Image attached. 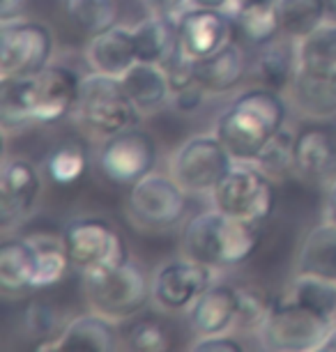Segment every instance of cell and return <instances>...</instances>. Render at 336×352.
I'll return each mask as SVG.
<instances>
[{"instance_id": "cell-16", "label": "cell", "mask_w": 336, "mask_h": 352, "mask_svg": "<svg viewBox=\"0 0 336 352\" xmlns=\"http://www.w3.org/2000/svg\"><path fill=\"white\" fill-rule=\"evenodd\" d=\"M295 173L309 182L336 177V127L325 120H309L295 131Z\"/></svg>"}, {"instance_id": "cell-27", "label": "cell", "mask_w": 336, "mask_h": 352, "mask_svg": "<svg viewBox=\"0 0 336 352\" xmlns=\"http://www.w3.org/2000/svg\"><path fill=\"white\" fill-rule=\"evenodd\" d=\"M298 60L300 72L309 76L336 78V23L325 21L298 39Z\"/></svg>"}, {"instance_id": "cell-33", "label": "cell", "mask_w": 336, "mask_h": 352, "mask_svg": "<svg viewBox=\"0 0 336 352\" xmlns=\"http://www.w3.org/2000/svg\"><path fill=\"white\" fill-rule=\"evenodd\" d=\"M30 240L35 244V256H37L35 288L32 290H46L51 285L60 283L71 267L63 237L56 240L54 235H30Z\"/></svg>"}, {"instance_id": "cell-37", "label": "cell", "mask_w": 336, "mask_h": 352, "mask_svg": "<svg viewBox=\"0 0 336 352\" xmlns=\"http://www.w3.org/2000/svg\"><path fill=\"white\" fill-rule=\"evenodd\" d=\"M272 302L260 288L254 285H237V329L258 334L265 318L272 309Z\"/></svg>"}, {"instance_id": "cell-24", "label": "cell", "mask_w": 336, "mask_h": 352, "mask_svg": "<svg viewBox=\"0 0 336 352\" xmlns=\"http://www.w3.org/2000/svg\"><path fill=\"white\" fill-rule=\"evenodd\" d=\"M247 74L245 49L235 42H228L223 49L212 53L205 60H199V83L210 95L233 92Z\"/></svg>"}, {"instance_id": "cell-19", "label": "cell", "mask_w": 336, "mask_h": 352, "mask_svg": "<svg viewBox=\"0 0 336 352\" xmlns=\"http://www.w3.org/2000/svg\"><path fill=\"white\" fill-rule=\"evenodd\" d=\"M300 72L298 60V39L281 35L269 42L256 46V56L251 60V74L258 85L286 92Z\"/></svg>"}, {"instance_id": "cell-9", "label": "cell", "mask_w": 336, "mask_h": 352, "mask_svg": "<svg viewBox=\"0 0 336 352\" xmlns=\"http://www.w3.org/2000/svg\"><path fill=\"white\" fill-rule=\"evenodd\" d=\"M187 196L170 173L153 170L129 187L127 217L138 228L170 230L187 214Z\"/></svg>"}, {"instance_id": "cell-36", "label": "cell", "mask_w": 336, "mask_h": 352, "mask_svg": "<svg viewBox=\"0 0 336 352\" xmlns=\"http://www.w3.org/2000/svg\"><path fill=\"white\" fill-rule=\"evenodd\" d=\"M124 348L134 352H164L170 348V329L153 316L131 318L124 331Z\"/></svg>"}, {"instance_id": "cell-45", "label": "cell", "mask_w": 336, "mask_h": 352, "mask_svg": "<svg viewBox=\"0 0 336 352\" xmlns=\"http://www.w3.org/2000/svg\"><path fill=\"white\" fill-rule=\"evenodd\" d=\"M322 352H336V322H332V327L327 329V334L325 338H322V343H320V348Z\"/></svg>"}, {"instance_id": "cell-35", "label": "cell", "mask_w": 336, "mask_h": 352, "mask_svg": "<svg viewBox=\"0 0 336 352\" xmlns=\"http://www.w3.org/2000/svg\"><path fill=\"white\" fill-rule=\"evenodd\" d=\"M265 175L274 182L286 180L295 173V131L283 127L279 134H274L260 150V155L254 162Z\"/></svg>"}, {"instance_id": "cell-46", "label": "cell", "mask_w": 336, "mask_h": 352, "mask_svg": "<svg viewBox=\"0 0 336 352\" xmlns=\"http://www.w3.org/2000/svg\"><path fill=\"white\" fill-rule=\"evenodd\" d=\"M249 3H262V0H228V5H226V14L230 16L233 14L235 10H240V8H245V5H249Z\"/></svg>"}, {"instance_id": "cell-47", "label": "cell", "mask_w": 336, "mask_h": 352, "mask_svg": "<svg viewBox=\"0 0 336 352\" xmlns=\"http://www.w3.org/2000/svg\"><path fill=\"white\" fill-rule=\"evenodd\" d=\"M325 8H327V21L336 23V0H325Z\"/></svg>"}, {"instance_id": "cell-14", "label": "cell", "mask_w": 336, "mask_h": 352, "mask_svg": "<svg viewBox=\"0 0 336 352\" xmlns=\"http://www.w3.org/2000/svg\"><path fill=\"white\" fill-rule=\"evenodd\" d=\"M44 191L42 170L30 159L5 157L0 166V221L5 228L35 214Z\"/></svg>"}, {"instance_id": "cell-38", "label": "cell", "mask_w": 336, "mask_h": 352, "mask_svg": "<svg viewBox=\"0 0 336 352\" xmlns=\"http://www.w3.org/2000/svg\"><path fill=\"white\" fill-rule=\"evenodd\" d=\"M161 67L168 76L170 95L189 88V85H194L196 81H199V60H194L191 56H187L180 44L175 46L173 53L166 58V63H164Z\"/></svg>"}, {"instance_id": "cell-43", "label": "cell", "mask_w": 336, "mask_h": 352, "mask_svg": "<svg viewBox=\"0 0 336 352\" xmlns=\"http://www.w3.org/2000/svg\"><path fill=\"white\" fill-rule=\"evenodd\" d=\"M325 221L336 226V177L327 184V196H325Z\"/></svg>"}, {"instance_id": "cell-34", "label": "cell", "mask_w": 336, "mask_h": 352, "mask_svg": "<svg viewBox=\"0 0 336 352\" xmlns=\"http://www.w3.org/2000/svg\"><path fill=\"white\" fill-rule=\"evenodd\" d=\"M65 14L88 37L113 28L120 19L117 0H65Z\"/></svg>"}, {"instance_id": "cell-17", "label": "cell", "mask_w": 336, "mask_h": 352, "mask_svg": "<svg viewBox=\"0 0 336 352\" xmlns=\"http://www.w3.org/2000/svg\"><path fill=\"white\" fill-rule=\"evenodd\" d=\"M117 322L109 320L107 316L88 311L76 318H71L63 324L60 334L49 338V343L37 345V350H56V352H71V350H88V352H111L120 348V334H117Z\"/></svg>"}, {"instance_id": "cell-12", "label": "cell", "mask_w": 336, "mask_h": 352, "mask_svg": "<svg viewBox=\"0 0 336 352\" xmlns=\"http://www.w3.org/2000/svg\"><path fill=\"white\" fill-rule=\"evenodd\" d=\"M214 272L210 265L189 256L159 265L153 274V304L164 314L189 311L191 304L214 283Z\"/></svg>"}, {"instance_id": "cell-44", "label": "cell", "mask_w": 336, "mask_h": 352, "mask_svg": "<svg viewBox=\"0 0 336 352\" xmlns=\"http://www.w3.org/2000/svg\"><path fill=\"white\" fill-rule=\"evenodd\" d=\"M228 0H182V10L187 8H210V10H226Z\"/></svg>"}, {"instance_id": "cell-31", "label": "cell", "mask_w": 336, "mask_h": 352, "mask_svg": "<svg viewBox=\"0 0 336 352\" xmlns=\"http://www.w3.org/2000/svg\"><path fill=\"white\" fill-rule=\"evenodd\" d=\"M235 28L242 32V37L254 42L256 46L269 42L281 35L279 14H276V0H262V3H249L245 8L235 10L233 14Z\"/></svg>"}, {"instance_id": "cell-32", "label": "cell", "mask_w": 336, "mask_h": 352, "mask_svg": "<svg viewBox=\"0 0 336 352\" xmlns=\"http://www.w3.org/2000/svg\"><path fill=\"white\" fill-rule=\"evenodd\" d=\"M281 32L293 39L306 37L327 21L325 0H276Z\"/></svg>"}, {"instance_id": "cell-13", "label": "cell", "mask_w": 336, "mask_h": 352, "mask_svg": "<svg viewBox=\"0 0 336 352\" xmlns=\"http://www.w3.org/2000/svg\"><path fill=\"white\" fill-rule=\"evenodd\" d=\"M83 76L60 63H51L39 74L30 76V104L35 124H58L74 116L81 97Z\"/></svg>"}, {"instance_id": "cell-42", "label": "cell", "mask_w": 336, "mask_h": 352, "mask_svg": "<svg viewBox=\"0 0 336 352\" xmlns=\"http://www.w3.org/2000/svg\"><path fill=\"white\" fill-rule=\"evenodd\" d=\"M25 3H28V0H0V21H10V19L23 16Z\"/></svg>"}, {"instance_id": "cell-40", "label": "cell", "mask_w": 336, "mask_h": 352, "mask_svg": "<svg viewBox=\"0 0 336 352\" xmlns=\"http://www.w3.org/2000/svg\"><path fill=\"white\" fill-rule=\"evenodd\" d=\"M191 350H199V352H240V350H245V343H242L237 336L230 334V331H223V334L199 336V341L191 345Z\"/></svg>"}, {"instance_id": "cell-3", "label": "cell", "mask_w": 336, "mask_h": 352, "mask_svg": "<svg viewBox=\"0 0 336 352\" xmlns=\"http://www.w3.org/2000/svg\"><path fill=\"white\" fill-rule=\"evenodd\" d=\"M83 295L90 311L113 322H129L153 302V278H148L141 265L129 258L115 267L85 272Z\"/></svg>"}, {"instance_id": "cell-11", "label": "cell", "mask_w": 336, "mask_h": 352, "mask_svg": "<svg viewBox=\"0 0 336 352\" xmlns=\"http://www.w3.org/2000/svg\"><path fill=\"white\" fill-rule=\"evenodd\" d=\"M332 322L309 314L286 295L272 302V309L258 329L260 348L276 352H311L318 350Z\"/></svg>"}, {"instance_id": "cell-22", "label": "cell", "mask_w": 336, "mask_h": 352, "mask_svg": "<svg viewBox=\"0 0 336 352\" xmlns=\"http://www.w3.org/2000/svg\"><path fill=\"white\" fill-rule=\"evenodd\" d=\"M37 256L30 237H10L0 247V290L3 295H23L35 288Z\"/></svg>"}, {"instance_id": "cell-20", "label": "cell", "mask_w": 336, "mask_h": 352, "mask_svg": "<svg viewBox=\"0 0 336 352\" xmlns=\"http://www.w3.org/2000/svg\"><path fill=\"white\" fill-rule=\"evenodd\" d=\"M85 63L92 72L122 76L131 65L138 63L134 35L129 25L115 23L113 28L92 35L85 46Z\"/></svg>"}, {"instance_id": "cell-30", "label": "cell", "mask_w": 336, "mask_h": 352, "mask_svg": "<svg viewBox=\"0 0 336 352\" xmlns=\"http://www.w3.org/2000/svg\"><path fill=\"white\" fill-rule=\"evenodd\" d=\"M90 168V155L85 145L76 141H65L56 145L54 150L46 155L44 162V175L49 182L58 187H69L76 184Z\"/></svg>"}, {"instance_id": "cell-23", "label": "cell", "mask_w": 336, "mask_h": 352, "mask_svg": "<svg viewBox=\"0 0 336 352\" xmlns=\"http://www.w3.org/2000/svg\"><path fill=\"white\" fill-rule=\"evenodd\" d=\"M288 102L306 120H329L336 116V78L309 76L298 72L286 90Z\"/></svg>"}, {"instance_id": "cell-25", "label": "cell", "mask_w": 336, "mask_h": 352, "mask_svg": "<svg viewBox=\"0 0 336 352\" xmlns=\"http://www.w3.org/2000/svg\"><path fill=\"white\" fill-rule=\"evenodd\" d=\"M295 274H311L336 283V226L322 221L304 235Z\"/></svg>"}, {"instance_id": "cell-4", "label": "cell", "mask_w": 336, "mask_h": 352, "mask_svg": "<svg viewBox=\"0 0 336 352\" xmlns=\"http://www.w3.org/2000/svg\"><path fill=\"white\" fill-rule=\"evenodd\" d=\"M74 118L85 134L104 141L129 127H136L143 116L131 104L120 76L90 69L88 74H83Z\"/></svg>"}, {"instance_id": "cell-10", "label": "cell", "mask_w": 336, "mask_h": 352, "mask_svg": "<svg viewBox=\"0 0 336 352\" xmlns=\"http://www.w3.org/2000/svg\"><path fill=\"white\" fill-rule=\"evenodd\" d=\"M157 162H159V148L155 136L138 124L104 138L97 150V170L109 182L120 187H131L143 180L157 168Z\"/></svg>"}, {"instance_id": "cell-26", "label": "cell", "mask_w": 336, "mask_h": 352, "mask_svg": "<svg viewBox=\"0 0 336 352\" xmlns=\"http://www.w3.org/2000/svg\"><path fill=\"white\" fill-rule=\"evenodd\" d=\"M131 35H134L138 63L164 65L177 46L175 19L157 14V12L141 19L136 25H131Z\"/></svg>"}, {"instance_id": "cell-39", "label": "cell", "mask_w": 336, "mask_h": 352, "mask_svg": "<svg viewBox=\"0 0 336 352\" xmlns=\"http://www.w3.org/2000/svg\"><path fill=\"white\" fill-rule=\"evenodd\" d=\"M58 309L46 302H30L25 309V327L32 336L54 338L60 334V320H58Z\"/></svg>"}, {"instance_id": "cell-7", "label": "cell", "mask_w": 336, "mask_h": 352, "mask_svg": "<svg viewBox=\"0 0 336 352\" xmlns=\"http://www.w3.org/2000/svg\"><path fill=\"white\" fill-rule=\"evenodd\" d=\"M60 237L71 261V267L78 270L81 274L115 267V265L131 258L127 242L117 232L115 226L100 217L69 219L65 223Z\"/></svg>"}, {"instance_id": "cell-8", "label": "cell", "mask_w": 336, "mask_h": 352, "mask_svg": "<svg viewBox=\"0 0 336 352\" xmlns=\"http://www.w3.org/2000/svg\"><path fill=\"white\" fill-rule=\"evenodd\" d=\"M233 162L235 159L230 157L221 138L210 131V134H196L177 145L170 155L168 173L182 184L187 194L210 196Z\"/></svg>"}, {"instance_id": "cell-21", "label": "cell", "mask_w": 336, "mask_h": 352, "mask_svg": "<svg viewBox=\"0 0 336 352\" xmlns=\"http://www.w3.org/2000/svg\"><path fill=\"white\" fill-rule=\"evenodd\" d=\"M120 78L141 116H155L170 104V83L161 65L134 63Z\"/></svg>"}, {"instance_id": "cell-15", "label": "cell", "mask_w": 336, "mask_h": 352, "mask_svg": "<svg viewBox=\"0 0 336 352\" xmlns=\"http://www.w3.org/2000/svg\"><path fill=\"white\" fill-rule=\"evenodd\" d=\"M177 44L194 60H205L212 53L233 42V19L223 10L187 8L175 19Z\"/></svg>"}, {"instance_id": "cell-5", "label": "cell", "mask_w": 336, "mask_h": 352, "mask_svg": "<svg viewBox=\"0 0 336 352\" xmlns=\"http://www.w3.org/2000/svg\"><path fill=\"white\" fill-rule=\"evenodd\" d=\"M274 180L254 162H233L221 182L210 194L212 208L228 217L251 223H265L276 208Z\"/></svg>"}, {"instance_id": "cell-29", "label": "cell", "mask_w": 336, "mask_h": 352, "mask_svg": "<svg viewBox=\"0 0 336 352\" xmlns=\"http://www.w3.org/2000/svg\"><path fill=\"white\" fill-rule=\"evenodd\" d=\"M0 122L5 136L35 127L30 104V76L0 81Z\"/></svg>"}, {"instance_id": "cell-28", "label": "cell", "mask_w": 336, "mask_h": 352, "mask_svg": "<svg viewBox=\"0 0 336 352\" xmlns=\"http://www.w3.org/2000/svg\"><path fill=\"white\" fill-rule=\"evenodd\" d=\"M286 297L309 314L336 322V283L311 274H295L286 290Z\"/></svg>"}, {"instance_id": "cell-18", "label": "cell", "mask_w": 336, "mask_h": 352, "mask_svg": "<svg viewBox=\"0 0 336 352\" xmlns=\"http://www.w3.org/2000/svg\"><path fill=\"white\" fill-rule=\"evenodd\" d=\"M187 316L199 336L230 331L237 324V285L214 281L191 304Z\"/></svg>"}, {"instance_id": "cell-2", "label": "cell", "mask_w": 336, "mask_h": 352, "mask_svg": "<svg viewBox=\"0 0 336 352\" xmlns=\"http://www.w3.org/2000/svg\"><path fill=\"white\" fill-rule=\"evenodd\" d=\"M260 237L262 223L242 221L210 208L194 214L184 226L182 256L205 263L212 270H230L256 254Z\"/></svg>"}, {"instance_id": "cell-41", "label": "cell", "mask_w": 336, "mask_h": 352, "mask_svg": "<svg viewBox=\"0 0 336 352\" xmlns=\"http://www.w3.org/2000/svg\"><path fill=\"white\" fill-rule=\"evenodd\" d=\"M208 95L210 92L196 81L194 85H189V88H184L180 92H173V95H170V106L180 113H194V111L201 109Z\"/></svg>"}, {"instance_id": "cell-6", "label": "cell", "mask_w": 336, "mask_h": 352, "mask_svg": "<svg viewBox=\"0 0 336 352\" xmlns=\"http://www.w3.org/2000/svg\"><path fill=\"white\" fill-rule=\"evenodd\" d=\"M56 39L42 21L16 16L0 21V81L28 78L54 63Z\"/></svg>"}, {"instance_id": "cell-1", "label": "cell", "mask_w": 336, "mask_h": 352, "mask_svg": "<svg viewBox=\"0 0 336 352\" xmlns=\"http://www.w3.org/2000/svg\"><path fill=\"white\" fill-rule=\"evenodd\" d=\"M288 122V102L283 92L256 85L230 99L216 116L214 134L235 162H256L260 150Z\"/></svg>"}]
</instances>
